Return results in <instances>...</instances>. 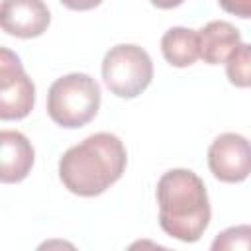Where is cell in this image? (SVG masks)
<instances>
[{"instance_id":"cell-12","label":"cell","mask_w":251,"mask_h":251,"mask_svg":"<svg viewBox=\"0 0 251 251\" xmlns=\"http://www.w3.org/2000/svg\"><path fill=\"white\" fill-rule=\"evenodd\" d=\"M214 251H251V226H233L224 229L214 241Z\"/></svg>"},{"instance_id":"cell-10","label":"cell","mask_w":251,"mask_h":251,"mask_svg":"<svg viewBox=\"0 0 251 251\" xmlns=\"http://www.w3.org/2000/svg\"><path fill=\"white\" fill-rule=\"evenodd\" d=\"M161 51L169 65L190 67L200 57V35L196 29L171 27L161 37Z\"/></svg>"},{"instance_id":"cell-14","label":"cell","mask_w":251,"mask_h":251,"mask_svg":"<svg viewBox=\"0 0 251 251\" xmlns=\"http://www.w3.org/2000/svg\"><path fill=\"white\" fill-rule=\"evenodd\" d=\"M102 0H61L63 6L71 8V10H78V12H84V10H92L96 6H100Z\"/></svg>"},{"instance_id":"cell-3","label":"cell","mask_w":251,"mask_h":251,"mask_svg":"<svg viewBox=\"0 0 251 251\" xmlns=\"http://www.w3.org/2000/svg\"><path fill=\"white\" fill-rule=\"evenodd\" d=\"M100 108V86L84 73H71L57 78L47 92L49 118L69 129L86 126Z\"/></svg>"},{"instance_id":"cell-4","label":"cell","mask_w":251,"mask_h":251,"mask_svg":"<svg viewBox=\"0 0 251 251\" xmlns=\"http://www.w3.org/2000/svg\"><path fill=\"white\" fill-rule=\"evenodd\" d=\"M102 78L112 94L120 98H135L153 78L151 57L137 45L120 43L104 55Z\"/></svg>"},{"instance_id":"cell-8","label":"cell","mask_w":251,"mask_h":251,"mask_svg":"<svg viewBox=\"0 0 251 251\" xmlns=\"http://www.w3.org/2000/svg\"><path fill=\"white\" fill-rule=\"evenodd\" d=\"M0 159H2V169H0V178L2 182H20L24 180L31 167H33V147L27 141V137L20 131L14 129H2L0 131Z\"/></svg>"},{"instance_id":"cell-1","label":"cell","mask_w":251,"mask_h":251,"mask_svg":"<svg viewBox=\"0 0 251 251\" xmlns=\"http://www.w3.org/2000/svg\"><path fill=\"white\" fill-rule=\"evenodd\" d=\"M127 165L122 139L100 131L65 151L59 161V178L76 196H98L120 180Z\"/></svg>"},{"instance_id":"cell-2","label":"cell","mask_w":251,"mask_h":251,"mask_svg":"<svg viewBox=\"0 0 251 251\" xmlns=\"http://www.w3.org/2000/svg\"><path fill=\"white\" fill-rule=\"evenodd\" d=\"M159 224L171 237L198 241L210 224V202L202 178L188 169L167 171L157 182Z\"/></svg>"},{"instance_id":"cell-11","label":"cell","mask_w":251,"mask_h":251,"mask_svg":"<svg viewBox=\"0 0 251 251\" xmlns=\"http://www.w3.org/2000/svg\"><path fill=\"white\" fill-rule=\"evenodd\" d=\"M226 75L231 84L251 88V45L239 43L226 61Z\"/></svg>"},{"instance_id":"cell-7","label":"cell","mask_w":251,"mask_h":251,"mask_svg":"<svg viewBox=\"0 0 251 251\" xmlns=\"http://www.w3.org/2000/svg\"><path fill=\"white\" fill-rule=\"evenodd\" d=\"M0 22L8 35L29 39L47 29L51 14L43 0H2Z\"/></svg>"},{"instance_id":"cell-5","label":"cell","mask_w":251,"mask_h":251,"mask_svg":"<svg viewBox=\"0 0 251 251\" xmlns=\"http://www.w3.org/2000/svg\"><path fill=\"white\" fill-rule=\"evenodd\" d=\"M35 86L22 61L8 47L0 49V118L22 120L33 110Z\"/></svg>"},{"instance_id":"cell-13","label":"cell","mask_w":251,"mask_h":251,"mask_svg":"<svg viewBox=\"0 0 251 251\" xmlns=\"http://www.w3.org/2000/svg\"><path fill=\"white\" fill-rule=\"evenodd\" d=\"M224 12L237 18H251V0H218Z\"/></svg>"},{"instance_id":"cell-9","label":"cell","mask_w":251,"mask_h":251,"mask_svg":"<svg viewBox=\"0 0 251 251\" xmlns=\"http://www.w3.org/2000/svg\"><path fill=\"white\" fill-rule=\"evenodd\" d=\"M198 35H200V59L208 65L226 63L231 51L241 41L237 27L222 20L206 24L198 31Z\"/></svg>"},{"instance_id":"cell-15","label":"cell","mask_w":251,"mask_h":251,"mask_svg":"<svg viewBox=\"0 0 251 251\" xmlns=\"http://www.w3.org/2000/svg\"><path fill=\"white\" fill-rule=\"evenodd\" d=\"M153 6H157V8H161V10H171V8H176V6H180L184 0H149Z\"/></svg>"},{"instance_id":"cell-6","label":"cell","mask_w":251,"mask_h":251,"mask_svg":"<svg viewBox=\"0 0 251 251\" xmlns=\"http://www.w3.org/2000/svg\"><path fill=\"white\" fill-rule=\"evenodd\" d=\"M208 167L222 182H241L251 175V141L239 133L218 135L208 149Z\"/></svg>"}]
</instances>
